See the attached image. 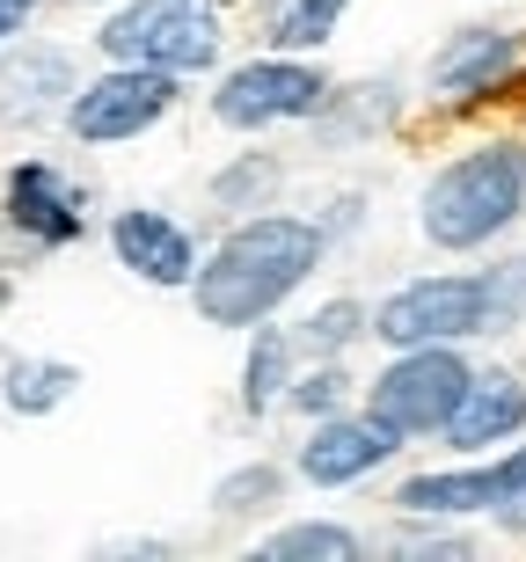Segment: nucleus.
Returning a JSON list of instances; mask_svg holds the SVG:
<instances>
[{
    "mask_svg": "<svg viewBox=\"0 0 526 562\" xmlns=\"http://www.w3.org/2000/svg\"><path fill=\"white\" fill-rule=\"evenodd\" d=\"M329 234L322 220H293V212H249L242 227L220 234V249L190 271V300L212 329H256L293 300L307 278L322 271Z\"/></svg>",
    "mask_w": 526,
    "mask_h": 562,
    "instance_id": "obj_1",
    "label": "nucleus"
},
{
    "mask_svg": "<svg viewBox=\"0 0 526 562\" xmlns=\"http://www.w3.org/2000/svg\"><path fill=\"white\" fill-rule=\"evenodd\" d=\"M526 212V146L519 139H483L468 146V154H454V161L424 183L417 198V227L432 249H490L497 234L519 227Z\"/></svg>",
    "mask_w": 526,
    "mask_h": 562,
    "instance_id": "obj_2",
    "label": "nucleus"
},
{
    "mask_svg": "<svg viewBox=\"0 0 526 562\" xmlns=\"http://www.w3.org/2000/svg\"><path fill=\"white\" fill-rule=\"evenodd\" d=\"M96 44L117 66H161L183 81L220 59V8L212 0H125Z\"/></svg>",
    "mask_w": 526,
    "mask_h": 562,
    "instance_id": "obj_3",
    "label": "nucleus"
},
{
    "mask_svg": "<svg viewBox=\"0 0 526 562\" xmlns=\"http://www.w3.org/2000/svg\"><path fill=\"white\" fill-rule=\"evenodd\" d=\"M366 336H380L388 351H402V344H468V336H490L483 271H432V278L395 285L366 314Z\"/></svg>",
    "mask_w": 526,
    "mask_h": 562,
    "instance_id": "obj_4",
    "label": "nucleus"
},
{
    "mask_svg": "<svg viewBox=\"0 0 526 562\" xmlns=\"http://www.w3.org/2000/svg\"><path fill=\"white\" fill-rule=\"evenodd\" d=\"M329 103V81L322 66L293 59V52H271V59H249L220 74L212 88V117L227 132H271V125H300V117H322Z\"/></svg>",
    "mask_w": 526,
    "mask_h": 562,
    "instance_id": "obj_5",
    "label": "nucleus"
},
{
    "mask_svg": "<svg viewBox=\"0 0 526 562\" xmlns=\"http://www.w3.org/2000/svg\"><path fill=\"white\" fill-rule=\"evenodd\" d=\"M176 74H161V66H117L110 59V74H96V81H81L74 95H66V132L81 146H125L139 139V132H154L161 117L176 110Z\"/></svg>",
    "mask_w": 526,
    "mask_h": 562,
    "instance_id": "obj_6",
    "label": "nucleus"
},
{
    "mask_svg": "<svg viewBox=\"0 0 526 562\" xmlns=\"http://www.w3.org/2000/svg\"><path fill=\"white\" fill-rule=\"evenodd\" d=\"M461 387H468V358L454 344H402L395 366L373 380V417L402 438H432L454 417Z\"/></svg>",
    "mask_w": 526,
    "mask_h": 562,
    "instance_id": "obj_7",
    "label": "nucleus"
},
{
    "mask_svg": "<svg viewBox=\"0 0 526 562\" xmlns=\"http://www.w3.org/2000/svg\"><path fill=\"white\" fill-rule=\"evenodd\" d=\"M395 453H402V431H388L373 409H366V417L329 409V417H315V431L300 446V475L315 482V490H351V482H366L373 468H388Z\"/></svg>",
    "mask_w": 526,
    "mask_h": 562,
    "instance_id": "obj_8",
    "label": "nucleus"
},
{
    "mask_svg": "<svg viewBox=\"0 0 526 562\" xmlns=\"http://www.w3.org/2000/svg\"><path fill=\"white\" fill-rule=\"evenodd\" d=\"M526 66V44L512 30H454V37L432 52L424 81L446 103H483V95H505L512 74Z\"/></svg>",
    "mask_w": 526,
    "mask_h": 562,
    "instance_id": "obj_9",
    "label": "nucleus"
},
{
    "mask_svg": "<svg viewBox=\"0 0 526 562\" xmlns=\"http://www.w3.org/2000/svg\"><path fill=\"white\" fill-rule=\"evenodd\" d=\"M0 212L8 227L30 234L37 249H66L88 234V212H81V190L66 183L52 161H15L8 168V190H0Z\"/></svg>",
    "mask_w": 526,
    "mask_h": 562,
    "instance_id": "obj_10",
    "label": "nucleus"
},
{
    "mask_svg": "<svg viewBox=\"0 0 526 562\" xmlns=\"http://www.w3.org/2000/svg\"><path fill=\"white\" fill-rule=\"evenodd\" d=\"M110 249L132 278H147L161 292H183L190 271H198V241H190L183 220H169L161 205H125L110 220Z\"/></svg>",
    "mask_w": 526,
    "mask_h": 562,
    "instance_id": "obj_11",
    "label": "nucleus"
},
{
    "mask_svg": "<svg viewBox=\"0 0 526 562\" xmlns=\"http://www.w3.org/2000/svg\"><path fill=\"white\" fill-rule=\"evenodd\" d=\"M74 59L59 44H0V125H52L74 95Z\"/></svg>",
    "mask_w": 526,
    "mask_h": 562,
    "instance_id": "obj_12",
    "label": "nucleus"
},
{
    "mask_svg": "<svg viewBox=\"0 0 526 562\" xmlns=\"http://www.w3.org/2000/svg\"><path fill=\"white\" fill-rule=\"evenodd\" d=\"M454 453H483V446H505L526 431V380L519 373H468L454 417L439 424Z\"/></svg>",
    "mask_w": 526,
    "mask_h": 562,
    "instance_id": "obj_13",
    "label": "nucleus"
},
{
    "mask_svg": "<svg viewBox=\"0 0 526 562\" xmlns=\"http://www.w3.org/2000/svg\"><path fill=\"white\" fill-rule=\"evenodd\" d=\"M497 497V460L490 468H439V475H410L395 490L402 519H468V512H490Z\"/></svg>",
    "mask_w": 526,
    "mask_h": 562,
    "instance_id": "obj_14",
    "label": "nucleus"
},
{
    "mask_svg": "<svg viewBox=\"0 0 526 562\" xmlns=\"http://www.w3.org/2000/svg\"><path fill=\"white\" fill-rule=\"evenodd\" d=\"M74 387H81V366H66V358H8L0 366V402L15 417H52L74 402Z\"/></svg>",
    "mask_w": 526,
    "mask_h": 562,
    "instance_id": "obj_15",
    "label": "nucleus"
},
{
    "mask_svg": "<svg viewBox=\"0 0 526 562\" xmlns=\"http://www.w3.org/2000/svg\"><path fill=\"white\" fill-rule=\"evenodd\" d=\"M293 358H300L293 336L256 322L249 358H242V409H249V417H264V409H278V402H286V387H293Z\"/></svg>",
    "mask_w": 526,
    "mask_h": 562,
    "instance_id": "obj_16",
    "label": "nucleus"
},
{
    "mask_svg": "<svg viewBox=\"0 0 526 562\" xmlns=\"http://www.w3.org/2000/svg\"><path fill=\"white\" fill-rule=\"evenodd\" d=\"M351 0H264V37L271 52H322L337 37V22Z\"/></svg>",
    "mask_w": 526,
    "mask_h": 562,
    "instance_id": "obj_17",
    "label": "nucleus"
},
{
    "mask_svg": "<svg viewBox=\"0 0 526 562\" xmlns=\"http://www.w3.org/2000/svg\"><path fill=\"white\" fill-rule=\"evenodd\" d=\"M256 555L264 562H358L366 541L337 519H300V526H278L271 541H256Z\"/></svg>",
    "mask_w": 526,
    "mask_h": 562,
    "instance_id": "obj_18",
    "label": "nucleus"
},
{
    "mask_svg": "<svg viewBox=\"0 0 526 562\" xmlns=\"http://www.w3.org/2000/svg\"><path fill=\"white\" fill-rule=\"evenodd\" d=\"M278 497H286V468H278V460H249V468H234V475L212 482V512H220V519L271 512Z\"/></svg>",
    "mask_w": 526,
    "mask_h": 562,
    "instance_id": "obj_19",
    "label": "nucleus"
},
{
    "mask_svg": "<svg viewBox=\"0 0 526 562\" xmlns=\"http://www.w3.org/2000/svg\"><path fill=\"white\" fill-rule=\"evenodd\" d=\"M358 336H366V307H358V300H322V307L300 322L293 351H307V358H344Z\"/></svg>",
    "mask_w": 526,
    "mask_h": 562,
    "instance_id": "obj_20",
    "label": "nucleus"
},
{
    "mask_svg": "<svg viewBox=\"0 0 526 562\" xmlns=\"http://www.w3.org/2000/svg\"><path fill=\"white\" fill-rule=\"evenodd\" d=\"M278 176H286V168H278L271 154H242L234 168H220V176H212V205H227V212H256V205H264V198L278 190Z\"/></svg>",
    "mask_w": 526,
    "mask_h": 562,
    "instance_id": "obj_21",
    "label": "nucleus"
},
{
    "mask_svg": "<svg viewBox=\"0 0 526 562\" xmlns=\"http://www.w3.org/2000/svg\"><path fill=\"white\" fill-rule=\"evenodd\" d=\"M286 402H293L300 417H329V409H344V402H351V373H344L337 358H322L315 373H293Z\"/></svg>",
    "mask_w": 526,
    "mask_h": 562,
    "instance_id": "obj_22",
    "label": "nucleus"
},
{
    "mask_svg": "<svg viewBox=\"0 0 526 562\" xmlns=\"http://www.w3.org/2000/svg\"><path fill=\"white\" fill-rule=\"evenodd\" d=\"M483 292H490V336L519 329V322H526V256H512V263L483 271Z\"/></svg>",
    "mask_w": 526,
    "mask_h": 562,
    "instance_id": "obj_23",
    "label": "nucleus"
},
{
    "mask_svg": "<svg viewBox=\"0 0 526 562\" xmlns=\"http://www.w3.org/2000/svg\"><path fill=\"white\" fill-rule=\"evenodd\" d=\"M490 512H497L512 533H526V446L497 460V497H490Z\"/></svg>",
    "mask_w": 526,
    "mask_h": 562,
    "instance_id": "obj_24",
    "label": "nucleus"
},
{
    "mask_svg": "<svg viewBox=\"0 0 526 562\" xmlns=\"http://www.w3.org/2000/svg\"><path fill=\"white\" fill-rule=\"evenodd\" d=\"M402 555H468V541H446V533H402Z\"/></svg>",
    "mask_w": 526,
    "mask_h": 562,
    "instance_id": "obj_25",
    "label": "nucleus"
},
{
    "mask_svg": "<svg viewBox=\"0 0 526 562\" xmlns=\"http://www.w3.org/2000/svg\"><path fill=\"white\" fill-rule=\"evenodd\" d=\"M44 0H0V44H15L22 30H30V15H37Z\"/></svg>",
    "mask_w": 526,
    "mask_h": 562,
    "instance_id": "obj_26",
    "label": "nucleus"
},
{
    "mask_svg": "<svg viewBox=\"0 0 526 562\" xmlns=\"http://www.w3.org/2000/svg\"><path fill=\"white\" fill-rule=\"evenodd\" d=\"M8 300H15V285H8V278H0V314H8Z\"/></svg>",
    "mask_w": 526,
    "mask_h": 562,
    "instance_id": "obj_27",
    "label": "nucleus"
}]
</instances>
